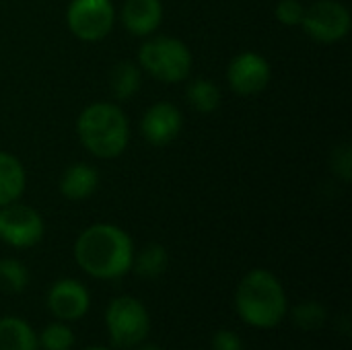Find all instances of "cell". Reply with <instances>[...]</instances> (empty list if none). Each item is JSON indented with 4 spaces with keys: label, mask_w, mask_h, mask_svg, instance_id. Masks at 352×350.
Instances as JSON below:
<instances>
[{
    "label": "cell",
    "mask_w": 352,
    "mask_h": 350,
    "mask_svg": "<svg viewBox=\"0 0 352 350\" xmlns=\"http://www.w3.org/2000/svg\"><path fill=\"white\" fill-rule=\"evenodd\" d=\"M74 258L89 276L113 281L132 270L134 245L124 229L97 223L78 235L74 243Z\"/></svg>",
    "instance_id": "obj_1"
},
{
    "label": "cell",
    "mask_w": 352,
    "mask_h": 350,
    "mask_svg": "<svg viewBox=\"0 0 352 350\" xmlns=\"http://www.w3.org/2000/svg\"><path fill=\"white\" fill-rule=\"evenodd\" d=\"M235 307L245 324L260 330H270L276 328L287 316V293L270 270L258 268L248 272L239 283Z\"/></svg>",
    "instance_id": "obj_2"
},
{
    "label": "cell",
    "mask_w": 352,
    "mask_h": 350,
    "mask_svg": "<svg viewBox=\"0 0 352 350\" xmlns=\"http://www.w3.org/2000/svg\"><path fill=\"white\" fill-rule=\"evenodd\" d=\"M76 132L82 146L99 159L120 157L130 140V124L126 113L116 103L105 101L91 103L80 111Z\"/></svg>",
    "instance_id": "obj_3"
},
{
    "label": "cell",
    "mask_w": 352,
    "mask_h": 350,
    "mask_svg": "<svg viewBox=\"0 0 352 350\" xmlns=\"http://www.w3.org/2000/svg\"><path fill=\"white\" fill-rule=\"evenodd\" d=\"M138 64L161 83H182L192 70V52L182 39L155 35L140 45Z\"/></svg>",
    "instance_id": "obj_4"
},
{
    "label": "cell",
    "mask_w": 352,
    "mask_h": 350,
    "mask_svg": "<svg viewBox=\"0 0 352 350\" xmlns=\"http://www.w3.org/2000/svg\"><path fill=\"white\" fill-rule=\"evenodd\" d=\"M105 326L116 349H134L148 336L151 318L138 299L118 297L105 311Z\"/></svg>",
    "instance_id": "obj_5"
},
{
    "label": "cell",
    "mask_w": 352,
    "mask_h": 350,
    "mask_svg": "<svg viewBox=\"0 0 352 350\" xmlns=\"http://www.w3.org/2000/svg\"><path fill=\"white\" fill-rule=\"evenodd\" d=\"M116 21L109 0H72L66 10V25L80 41H99L107 37Z\"/></svg>",
    "instance_id": "obj_6"
},
{
    "label": "cell",
    "mask_w": 352,
    "mask_h": 350,
    "mask_svg": "<svg viewBox=\"0 0 352 350\" xmlns=\"http://www.w3.org/2000/svg\"><path fill=\"white\" fill-rule=\"evenodd\" d=\"M351 23V12L342 2L320 0L305 8L301 27L320 43H336L349 35Z\"/></svg>",
    "instance_id": "obj_7"
},
{
    "label": "cell",
    "mask_w": 352,
    "mask_h": 350,
    "mask_svg": "<svg viewBox=\"0 0 352 350\" xmlns=\"http://www.w3.org/2000/svg\"><path fill=\"white\" fill-rule=\"evenodd\" d=\"M43 219L41 215L25 204H6L0 206V239L12 248H33L43 237Z\"/></svg>",
    "instance_id": "obj_8"
},
{
    "label": "cell",
    "mask_w": 352,
    "mask_h": 350,
    "mask_svg": "<svg viewBox=\"0 0 352 350\" xmlns=\"http://www.w3.org/2000/svg\"><path fill=\"white\" fill-rule=\"evenodd\" d=\"M272 70L264 56L256 52H241L235 56L227 70V80L237 95L250 97L262 93L270 83Z\"/></svg>",
    "instance_id": "obj_9"
},
{
    "label": "cell",
    "mask_w": 352,
    "mask_h": 350,
    "mask_svg": "<svg viewBox=\"0 0 352 350\" xmlns=\"http://www.w3.org/2000/svg\"><path fill=\"white\" fill-rule=\"evenodd\" d=\"M182 128H184V116L169 101H159L151 105L140 122V132L144 140L153 146H165L173 142L179 136Z\"/></svg>",
    "instance_id": "obj_10"
},
{
    "label": "cell",
    "mask_w": 352,
    "mask_h": 350,
    "mask_svg": "<svg viewBox=\"0 0 352 350\" xmlns=\"http://www.w3.org/2000/svg\"><path fill=\"white\" fill-rule=\"evenodd\" d=\"M91 305L89 291L82 283L74 278L58 281L47 295V307L60 322H74L80 320Z\"/></svg>",
    "instance_id": "obj_11"
},
{
    "label": "cell",
    "mask_w": 352,
    "mask_h": 350,
    "mask_svg": "<svg viewBox=\"0 0 352 350\" xmlns=\"http://www.w3.org/2000/svg\"><path fill=\"white\" fill-rule=\"evenodd\" d=\"M163 21L161 0H126L122 6L124 27L138 37H146L159 29Z\"/></svg>",
    "instance_id": "obj_12"
},
{
    "label": "cell",
    "mask_w": 352,
    "mask_h": 350,
    "mask_svg": "<svg viewBox=\"0 0 352 350\" xmlns=\"http://www.w3.org/2000/svg\"><path fill=\"white\" fill-rule=\"evenodd\" d=\"M97 186H99V175L87 163H74L66 167V171L60 177V194L72 202L91 198Z\"/></svg>",
    "instance_id": "obj_13"
},
{
    "label": "cell",
    "mask_w": 352,
    "mask_h": 350,
    "mask_svg": "<svg viewBox=\"0 0 352 350\" xmlns=\"http://www.w3.org/2000/svg\"><path fill=\"white\" fill-rule=\"evenodd\" d=\"M27 175L23 163L8 153L0 151V206L16 202L25 192Z\"/></svg>",
    "instance_id": "obj_14"
},
{
    "label": "cell",
    "mask_w": 352,
    "mask_h": 350,
    "mask_svg": "<svg viewBox=\"0 0 352 350\" xmlns=\"http://www.w3.org/2000/svg\"><path fill=\"white\" fill-rule=\"evenodd\" d=\"M0 350H39V338L21 318L0 320Z\"/></svg>",
    "instance_id": "obj_15"
},
{
    "label": "cell",
    "mask_w": 352,
    "mask_h": 350,
    "mask_svg": "<svg viewBox=\"0 0 352 350\" xmlns=\"http://www.w3.org/2000/svg\"><path fill=\"white\" fill-rule=\"evenodd\" d=\"M109 87L118 101L134 97L140 89V68L134 62H118L109 74Z\"/></svg>",
    "instance_id": "obj_16"
},
{
    "label": "cell",
    "mask_w": 352,
    "mask_h": 350,
    "mask_svg": "<svg viewBox=\"0 0 352 350\" xmlns=\"http://www.w3.org/2000/svg\"><path fill=\"white\" fill-rule=\"evenodd\" d=\"M167 264H169L167 250L159 243H148L146 248L140 250L138 256H134L132 268L136 270L138 276L153 281V278H159L167 270Z\"/></svg>",
    "instance_id": "obj_17"
},
{
    "label": "cell",
    "mask_w": 352,
    "mask_h": 350,
    "mask_svg": "<svg viewBox=\"0 0 352 350\" xmlns=\"http://www.w3.org/2000/svg\"><path fill=\"white\" fill-rule=\"evenodd\" d=\"M186 97L200 113H212L221 105V89L208 78H196L188 85Z\"/></svg>",
    "instance_id": "obj_18"
},
{
    "label": "cell",
    "mask_w": 352,
    "mask_h": 350,
    "mask_svg": "<svg viewBox=\"0 0 352 350\" xmlns=\"http://www.w3.org/2000/svg\"><path fill=\"white\" fill-rule=\"evenodd\" d=\"M29 283V272L23 262L14 258L0 260V289L6 293H21Z\"/></svg>",
    "instance_id": "obj_19"
},
{
    "label": "cell",
    "mask_w": 352,
    "mask_h": 350,
    "mask_svg": "<svg viewBox=\"0 0 352 350\" xmlns=\"http://www.w3.org/2000/svg\"><path fill=\"white\" fill-rule=\"evenodd\" d=\"M72 344L74 332L66 324H50L39 336V347L43 350H70Z\"/></svg>",
    "instance_id": "obj_20"
},
{
    "label": "cell",
    "mask_w": 352,
    "mask_h": 350,
    "mask_svg": "<svg viewBox=\"0 0 352 350\" xmlns=\"http://www.w3.org/2000/svg\"><path fill=\"white\" fill-rule=\"evenodd\" d=\"M293 320L303 330H318L326 322V309L316 301H305L293 309Z\"/></svg>",
    "instance_id": "obj_21"
},
{
    "label": "cell",
    "mask_w": 352,
    "mask_h": 350,
    "mask_svg": "<svg viewBox=\"0 0 352 350\" xmlns=\"http://www.w3.org/2000/svg\"><path fill=\"white\" fill-rule=\"evenodd\" d=\"M278 23L287 25V27H297L301 25L303 21V14H305V6L299 2V0H280L276 4V10H274Z\"/></svg>",
    "instance_id": "obj_22"
},
{
    "label": "cell",
    "mask_w": 352,
    "mask_h": 350,
    "mask_svg": "<svg viewBox=\"0 0 352 350\" xmlns=\"http://www.w3.org/2000/svg\"><path fill=\"white\" fill-rule=\"evenodd\" d=\"M332 169L342 182H351L352 177V149L351 144H340L332 153Z\"/></svg>",
    "instance_id": "obj_23"
},
{
    "label": "cell",
    "mask_w": 352,
    "mask_h": 350,
    "mask_svg": "<svg viewBox=\"0 0 352 350\" xmlns=\"http://www.w3.org/2000/svg\"><path fill=\"white\" fill-rule=\"evenodd\" d=\"M212 350H243L241 338L231 330H219L212 336Z\"/></svg>",
    "instance_id": "obj_24"
},
{
    "label": "cell",
    "mask_w": 352,
    "mask_h": 350,
    "mask_svg": "<svg viewBox=\"0 0 352 350\" xmlns=\"http://www.w3.org/2000/svg\"><path fill=\"white\" fill-rule=\"evenodd\" d=\"M136 350H163V349H159V347H155V344H138V349Z\"/></svg>",
    "instance_id": "obj_25"
},
{
    "label": "cell",
    "mask_w": 352,
    "mask_h": 350,
    "mask_svg": "<svg viewBox=\"0 0 352 350\" xmlns=\"http://www.w3.org/2000/svg\"><path fill=\"white\" fill-rule=\"evenodd\" d=\"M87 350H109V349H103V347H93V349H87Z\"/></svg>",
    "instance_id": "obj_26"
}]
</instances>
